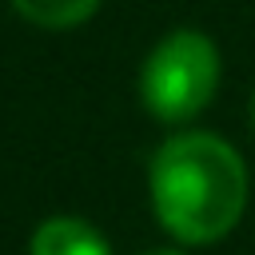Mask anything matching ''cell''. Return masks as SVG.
<instances>
[{"instance_id":"1","label":"cell","mask_w":255,"mask_h":255,"mask_svg":"<svg viewBox=\"0 0 255 255\" xmlns=\"http://www.w3.org/2000/svg\"><path fill=\"white\" fill-rule=\"evenodd\" d=\"M155 219L179 243L223 239L247 203V167L239 151L211 131L167 135L147 163Z\"/></svg>"},{"instance_id":"2","label":"cell","mask_w":255,"mask_h":255,"mask_svg":"<svg viewBox=\"0 0 255 255\" xmlns=\"http://www.w3.org/2000/svg\"><path fill=\"white\" fill-rule=\"evenodd\" d=\"M219 88V48L195 32L175 28L167 32L143 60L139 96L147 112L163 124H183L199 116Z\"/></svg>"},{"instance_id":"3","label":"cell","mask_w":255,"mask_h":255,"mask_svg":"<svg viewBox=\"0 0 255 255\" xmlns=\"http://www.w3.org/2000/svg\"><path fill=\"white\" fill-rule=\"evenodd\" d=\"M28 255H112V247L88 219L52 215L32 231Z\"/></svg>"},{"instance_id":"4","label":"cell","mask_w":255,"mask_h":255,"mask_svg":"<svg viewBox=\"0 0 255 255\" xmlns=\"http://www.w3.org/2000/svg\"><path fill=\"white\" fill-rule=\"evenodd\" d=\"M12 8L40 28H76L100 8V0H12Z\"/></svg>"},{"instance_id":"5","label":"cell","mask_w":255,"mask_h":255,"mask_svg":"<svg viewBox=\"0 0 255 255\" xmlns=\"http://www.w3.org/2000/svg\"><path fill=\"white\" fill-rule=\"evenodd\" d=\"M147 255H179V251H147Z\"/></svg>"},{"instance_id":"6","label":"cell","mask_w":255,"mask_h":255,"mask_svg":"<svg viewBox=\"0 0 255 255\" xmlns=\"http://www.w3.org/2000/svg\"><path fill=\"white\" fill-rule=\"evenodd\" d=\"M251 120H255V92H251Z\"/></svg>"}]
</instances>
